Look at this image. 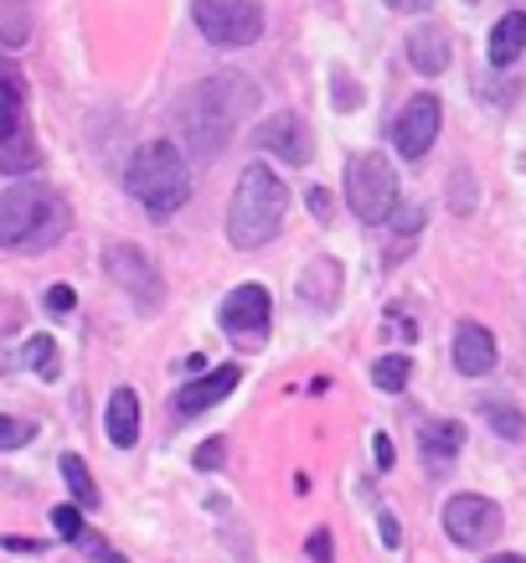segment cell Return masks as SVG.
I'll return each instance as SVG.
<instances>
[{
  "instance_id": "1",
  "label": "cell",
  "mask_w": 526,
  "mask_h": 563,
  "mask_svg": "<svg viewBox=\"0 0 526 563\" xmlns=\"http://www.w3.org/2000/svg\"><path fill=\"white\" fill-rule=\"evenodd\" d=\"M258 88L243 73H212L176 103V135L187 145L191 161H217L227 140L238 135V124L254 114Z\"/></svg>"
},
{
  "instance_id": "2",
  "label": "cell",
  "mask_w": 526,
  "mask_h": 563,
  "mask_svg": "<svg viewBox=\"0 0 526 563\" xmlns=\"http://www.w3.org/2000/svg\"><path fill=\"white\" fill-rule=\"evenodd\" d=\"M68 233V202L47 181H11L0 191V249L47 254Z\"/></svg>"
},
{
  "instance_id": "3",
  "label": "cell",
  "mask_w": 526,
  "mask_h": 563,
  "mask_svg": "<svg viewBox=\"0 0 526 563\" xmlns=\"http://www.w3.org/2000/svg\"><path fill=\"white\" fill-rule=\"evenodd\" d=\"M289 218V187L269 166H243V181L227 202V239L238 249H264Z\"/></svg>"
},
{
  "instance_id": "4",
  "label": "cell",
  "mask_w": 526,
  "mask_h": 563,
  "mask_svg": "<svg viewBox=\"0 0 526 563\" xmlns=\"http://www.w3.org/2000/svg\"><path fill=\"white\" fill-rule=\"evenodd\" d=\"M124 187L135 197L150 218H170V212H181L191 197V166L181 145L176 140H150V145H139L135 161H130V172H124Z\"/></svg>"
},
{
  "instance_id": "5",
  "label": "cell",
  "mask_w": 526,
  "mask_h": 563,
  "mask_svg": "<svg viewBox=\"0 0 526 563\" xmlns=\"http://www.w3.org/2000/svg\"><path fill=\"white\" fill-rule=\"evenodd\" d=\"M36 130L26 114V78L11 57H0V172L5 176H26L36 172Z\"/></svg>"
},
{
  "instance_id": "6",
  "label": "cell",
  "mask_w": 526,
  "mask_h": 563,
  "mask_svg": "<svg viewBox=\"0 0 526 563\" xmlns=\"http://www.w3.org/2000/svg\"><path fill=\"white\" fill-rule=\"evenodd\" d=\"M346 202L361 222H388L398 212V172L382 151H361L346 161Z\"/></svg>"
},
{
  "instance_id": "7",
  "label": "cell",
  "mask_w": 526,
  "mask_h": 563,
  "mask_svg": "<svg viewBox=\"0 0 526 563\" xmlns=\"http://www.w3.org/2000/svg\"><path fill=\"white\" fill-rule=\"evenodd\" d=\"M197 32L212 47H248L264 32V5L258 0H197Z\"/></svg>"
},
{
  "instance_id": "8",
  "label": "cell",
  "mask_w": 526,
  "mask_h": 563,
  "mask_svg": "<svg viewBox=\"0 0 526 563\" xmlns=\"http://www.w3.org/2000/svg\"><path fill=\"white\" fill-rule=\"evenodd\" d=\"M439 124H444L439 93H413L398 109V120H392V151L403 155V161H424L434 151V140H439Z\"/></svg>"
},
{
  "instance_id": "9",
  "label": "cell",
  "mask_w": 526,
  "mask_h": 563,
  "mask_svg": "<svg viewBox=\"0 0 526 563\" xmlns=\"http://www.w3.org/2000/svg\"><path fill=\"white\" fill-rule=\"evenodd\" d=\"M444 532H449V543H459V548H491L495 532H501V507H495L491 496L459 492V496H449V507H444Z\"/></svg>"
},
{
  "instance_id": "10",
  "label": "cell",
  "mask_w": 526,
  "mask_h": 563,
  "mask_svg": "<svg viewBox=\"0 0 526 563\" xmlns=\"http://www.w3.org/2000/svg\"><path fill=\"white\" fill-rule=\"evenodd\" d=\"M103 269H109V279H114L139 310L160 306L166 290H160V274H155V264L145 258V249H135V243H109V249H103Z\"/></svg>"
},
{
  "instance_id": "11",
  "label": "cell",
  "mask_w": 526,
  "mask_h": 563,
  "mask_svg": "<svg viewBox=\"0 0 526 563\" xmlns=\"http://www.w3.org/2000/svg\"><path fill=\"white\" fill-rule=\"evenodd\" d=\"M269 316H273V306H269V290L264 285H238V290L222 300V331L227 336H238V342H264L269 336Z\"/></svg>"
},
{
  "instance_id": "12",
  "label": "cell",
  "mask_w": 526,
  "mask_h": 563,
  "mask_svg": "<svg viewBox=\"0 0 526 563\" xmlns=\"http://www.w3.org/2000/svg\"><path fill=\"white\" fill-rule=\"evenodd\" d=\"M254 145H264L269 155H279L284 166H305L310 155H315V145H310V124L300 120V114H273V120H264L254 130Z\"/></svg>"
},
{
  "instance_id": "13",
  "label": "cell",
  "mask_w": 526,
  "mask_h": 563,
  "mask_svg": "<svg viewBox=\"0 0 526 563\" xmlns=\"http://www.w3.org/2000/svg\"><path fill=\"white\" fill-rule=\"evenodd\" d=\"M238 377H243V367L238 362H227V367H217V373H206V377H197V383H187V388L176 393V413H206L212 404H222L227 393L238 388Z\"/></svg>"
},
{
  "instance_id": "14",
  "label": "cell",
  "mask_w": 526,
  "mask_h": 563,
  "mask_svg": "<svg viewBox=\"0 0 526 563\" xmlns=\"http://www.w3.org/2000/svg\"><path fill=\"white\" fill-rule=\"evenodd\" d=\"M403 52H407V63L424 73V78H434V73L449 68V32H444L439 21H418V26L407 32Z\"/></svg>"
},
{
  "instance_id": "15",
  "label": "cell",
  "mask_w": 526,
  "mask_h": 563,
  "mask_svg": "<svg viewBox=\"0 0 526 563\" xmlns=\"http://www.w3.org/2000/svg\"><path fill=\"white\" fill-rule=\"evenodd\" d=\"M455 367L465 377H485L495 367V336L485 331V325L475 321H465L455 331Z\"/></svg>"
},
{
  "instance_id": "16",
  "label": "cell",
  "mask_w": 526,
  "mask_h": 563,
  "mask_svg": "<svg viewBox=\"0 0 526 563\" xmlns=\"http://www.w3.org/2000/svg\"><path fill=\"white\" fill-rule=\"evenodd\" d=\"M103 429H109V440L130 450L139 440V398L135 388H114L109 393V409H103Z\"/></svg>"
},
{
  "instance_id": "17",
  "label": "cell",
  "mask_w": 526,
  "mask_h": 563,
  "mask_svg": "<svg viewBox=\"0 0 526 563\" xmlns=\"http://www.w3.org/2000/svg\"><path fill=\"white\" fill-rule=\"evenodd\" d=\"M522 47H526V11H506V16L491 26V42H485L491 68H511V63L522 57Z\"/></svg>"
},
{
  "instance_id": "18",
  "label": "cell",
  "mask_w": 526,
  "mask_h": 563,
  "mask_svg": "<svg viewBox=\"0 0 526 563\" xmlns=\"http://www.w3.org/2000/svg\"><path fill=\"white\" fill-rule=\"evenodd\" d=\"M300 295H305L310 306H331L340 295V264L336 258H315L305 274H300Z\"/></svg>"
},
{
  "instance_id": "19",
  "label": "cell",
  "mask_w": 526,
  "mask_h": 563,
  "mask_svg": "<svg viewBox=\"0 0 526 563\" xmlns=\"http://www.w3.org/2000/svg\"><path fill=\"white\" fill-rule=\"evenodd\" d=\"M424 450H428V461H449L459 444H465V424L459 419H434V424H424Z\"/></svg>"
},
{
  "instance_id": "20",
  "label": "cell",
  "mask_w": 526,
  "mask_h": 563,
  "mask_svg": "<svg viewBox=\"0 0 526 563\" xmlns=\"http://www.w3.org/2000/svg\"><path fill=\"white\" fill-rule=\"evenodd\" d=\"M57 471H63V481H68V492L78 507H99V486H93V476H88V465L78 461V455H63Z\"/></svg>"
},
{
  "instance_id": "21",
  "label": "cell",
  "mask_w": 526,
  "mask_h": 563,
  "mask_svg": "<svg viewBox=\"0 0 526 563\" xmlns=\"http://www.w3.org/2000/svg\"><path fill=\"white\" fill-rule=\"evenodd\" d=\"M32 36V11L21 0H0V47H21Z\"/></svg>"
},
{
  "instance_id": "22",
  "label": "cell",
  "mask_w": 526,
  "mask_h": 563,
  "mask_svg": "<svg viewBox=\"0 0 526 563\" xmlns=\"http://www.w3.org/2000/svg\"><path fill=\"white\" fill-rule=\"evenodd\" d=\"M407 373H413V367H407L403 352H388V357H377L372 383H377L382 393H403V388H407Z\"/></svg>"
},
{
  "instance_id": "23",
  "label": "cell",
  "mask_w": 526,
  "mask_h": 563,
  "mask_svg": "<svg viewBox=\"0 0 526 563\" xmlns=\"http://www.w3.org/2000/svg\"><path fill=\"white\" fill-rule=\"evenodd\" d=\"M26 367L52 383V377L63 373V362H57V342H52V336H32V342H26Z\"/></svg>"
},
{
  "instance_id": "24",
  "label": "cell",
  "mask_w": 526,
  "mask_h": 563,
  "mask_svg": "<svg viewBox=\"0 0 526 563\" xmlns=\"http://www.w3.org/2000/svg\"><path fill=\"white\" fill-rule=\"evenodd\" d=\"M485 424H491L501 440H526V419H522V409H511V404H485Z\"/></svg>"
},
{
  "instance_id": "25",
  "label": "cell",
  "mask_w": 526,
  "mask_h": 563,
  "mask_svg": "<svg viewBox=\"0 0 526 563\" xmlns=\"http://www.w3.org/2000/svg\"><path fill=\"white\" fill-rule=\"evenodd\" d=\"M32 440H36V424L0 413V450H21V444H32Z\"/></svg>"
},
{
  "instance_id": "26",
  "label": "cell",
  "mask_w": 526,
  "mask_h": 563,
  "mask_svg": "<svg viewBox=\"0 0 526 563\" xmlns=\"http://www.w3.org/2000/svg\"><path fill=\"white\" fill-rule=\"evenodd\" d=\"M52 528H57V538L78 543L83 538V517H78V507H52Z\"/></svg>"
},
{
  "instance_id": "27",
  "label": "cell",
  "mask_w": 526,
  "mask_h": 563,
  "mask_svg": "<svg viewBox=\"0 0 526 563\" xmlns=\"http://www.w3.org/2000/svg\"><path fill=\"white\" fill-rule=\"evenodd\" d=\"M222 461H227V440H206L197 450V471H222Z\"/></svg>"
},
{
  "instance_id": "28",
  "label": "cell",
  "mask_w": 526,
  "mask_h": 563,
  "mask_svg": "<svg viewBox=\"0 0 526 563\" xmlns=\"http://www.w3.org/2000/svg\"><path fill=\"white\" fill-rule=\"evenodd\" d=\"M78 543H83V548H88V553H93V559H99V563H130V559H124V553H114V548L103 543L99 532H88V528H83V538H78Z\"/></svg>"
},
{
  "instance_id": "29",
  "label": "cell",
  "mask_w": 526,
  "mask_h": 563,
  "mask_svg": "<svg viewBox=\"0 0 526 563\" xmlns=\"http://www.w3.org/2000/svg\"><path fill=\"white\" fill-rule=\"evenodd\" d=\"M72 306H78V295H72V285H52V290H47V310H52V316H68Z\"/></svg>"
},
{
  "instance_id": "30",
  "label": "cell",
  "mask_w": 526,
  "mask_h": 563,
  "mask_svg": "<svg viewBox=\"0 0 526 563\" xmlns=\"http://www.w3.org/2000/svg\"><path fill=\"white\" fill-rule=\"evenodd\" d=\"M418 222H424V207H398V212H392V228H398V233H418Z\"/></svg>"
},
{
  "instance_id": "31",
  "label": "cell",
  "mask_w": 526,
  "mask_h": 563,
  "mask_svg": "<svg viewBox=\"0 0 526 563\" xmlns=\"http://www.w3.org/2000/svg\"><path fill=\"white\" fill-rule=\"evenodd\" d=\"M310 563H331L336 553H331V532H310V543H305Z\"/></svg>"
},
{
  "instance_id": "32",
  "label": "cell",
  "mask_w": 526,
  "mask_h": 563,
  "mask_svg": "<svg viewBox=\"0 0 526 563\" xmlns=\"http://www.w3.org/2000/svg\"><path fill=\"white\" fill-rule=\"evenodd\" d=\"M336 109H357V88L346 73H336Z\"/></svg>"
},
{
  "instance_id": "33",
  "label": "cell",
  "mask_w": 526,
  "mask_h": 563,
  "mask_svg": "<svg viewBox=\"0 0 526 563\" xmlns=\"http://www.w3.org/2000/svg\"><path fill=\"white\" fill-rule=\"evenodd\" d=\"M310 212H315L321 222H331V191H325V187L310 191Z\"/></svg>"
},
{
  "instance_id": "34",
  "label": "cell",
  "mask_w": 526,
  "mask_h": 563,
  "mask_svg": "<svg viewBox=\"0 0 526 563\" xmlns=\"http://www.w3.org/2000/svg\"><path fill=\"white\" fill-rule=\"evenodd\" d=\"M0 548H11V553H42V543H32V538H0Z\"/></svg>"
},
{
  "instance_id": "35",
  "label": "cell",
  "mask_w": 526,
  "mask_h": 563,
  "mask_svg": "<svg viewBox=\"0 0 526 563\" xmlns=\"http://www.w3.org/2000/svg\"><path fill=\"white\" fill-rule=\"evenodd\" d=\"M377 528H382V543H398V517H392V512L377 517Z\"/></svg>"
},
{
  "instance_id": "36",
  "label": "cell",
  "mask_w": 526,
  "mask_h": 563,
  "mask_svg": "<svg viewBox=\"0 0 526 563\" xmlns=\"http://www.w3.org/2000/svg\"><path fill=\"white\" fill-rule=\"evenodd\" d=\"M372 450H377V465H382V471H392V444L382 440V434L372 440Z\"/></svg>"
},
{
  "instance_id": "37",
  "label": "cell",
  "mask_w": 526,
  "mask_h": 563,
  "mask_svg": "<svg viewBox=\"0 0 526 563\" xmlns=\"http://www.w3.org/2000/svg\"><path fill=\"white\" fill-rule=\"evenodd\" d=\"M485 563H526V559H516V553H495V559H485Z\"/></svg>"
},
{
  "instance_id": "38",
  "label": "cell",
  "mask_w": 526,
  "mask_h": 563,
  "mask_svg": "<svg viewBox=\"0 0 526 563\" xmlns=\"http://www.w3.org/2000/svg\"><path fill=\"white\" fill-rule=\"evenodd\" d=\"M398 5H413V0H398Z\"/></svg>"
}]
</instances>
